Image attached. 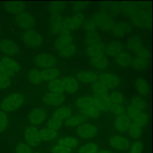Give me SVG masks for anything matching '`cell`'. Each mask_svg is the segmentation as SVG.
Masks as SVG:
<instances>
[{"label": "cell", "mask_w": 153, "mask_h": 153, "mask_svg": "<svg viewBox=\"0 0 153 153\" xmlns=\"http://www.w3.org/2000/svg\"><path fill=\"white\" fill-rule=\"evenodd\" d=\"M24 137L26 144L32 147L37 146L41 141L39 130L33 126H29L25 129Z\"/></svg>", "instance_id": "obj_13"}, {"label": "cell", "mask_w": 153, "mask_h": 153, "mask_svg": "<svg viewBox=\"0 0 153 153\" xmlns=\"http://www.w3.org/2000/svg\"><path fill=\"white\" fill-rule=\"evenodd\" d=\"M4 8L7 12L16 15L25 11L26 5L22 1H8L4 4Z\"/></svg>", "instance_id": "obj_26"}, {"label": "cell", "mask_w": 153, "mask_h": 153, "mask_svg": "<svg viewBox=\"0 0 153 153\" xmlns=\"http://www.w3.org/2000/svg\"><path fill=\"white\" fill-rule=\"evenodd\" d=\"M20 65L14 59L4 57L0 60V72L11 78L20 71Z\"/></svg>", "instance_id": "obj_9"}, {"label": "cell", "mask_w": 153, "mask_h": 153, "mask_svg": "<svg viewBox=\"0 0 153 153\" xmlns=\"http://www.w3.org/2000/svg\"><path fill=\"white\" fill-rule=\"evenodd\" d=\"M100 42H102L101 36L97 30L86 32L84 38V43L85 47Z\"/></svg>", "instance_id": "obj_31"}, {"label": "cell", "mask_w": 153, "mask_h": 153, "mask_svg": "<svg viewBox=\"0 0 153 153\" xmlns=\"http://www.w3.org/2000/svg\"><path fill=\"white\" fill-rule=\"evenodd\" d=\"M67 3L64 1H52L48 5V11L51 16L62 14L66 10Z\"/></svg>", "instance_id": "obj_27"}, {"label": "cell", "mask_w": 153, "mask_h": 153, "mask_svg": "<svg viewBox=\"0 0 153 153\" xmlns=\"http://www.w3.org/2000/svg\"><path fill=\"white\" fill-rule=\"evenodd\" d=\"M130 103L135 106L143 111H145L147 106L146 101L142 97L137 96L133 97L130 100Z\"/></svg>", "instance_id": "obj_46"}, {"label": "cell", "mask_w": 153, "mask_h": 153, "mask_svg": "<svg viewBox=\"0 0 153 153\" xmlns=\"http://www.w3.org/2000/svg\"><path fill=\"white\" fill-rule=\"evenodd\" d=\"M22 38L25 44L31 48H37L41 47L44 40L42 34L33 29L25 30Z\"/></svg>", "instance_id": "obj_7"}, {"label": "cell", "mask_w": 153, "mask_h": 153, "mask_svg": "<svg viewBox=\"0 0 153 153\" xmlns=\"http://www.w3.org/2000/svg\"><path fill=\"white\" fill-rule=\"evenodd\" d=\"M33 153H41V152H38V151H36V152H33Z\"/></svg>", "instance_id": "obj_58"}, {"label": "cell", "mask_w": 153, "mask_h": 153, "mask_svg": "<svg viewBox=\"0 0 153 153\" xmlns=\"http://www.w3.org/2000/svg\"><path fill=\"white\" fill-rule=\"evenodd\" d=\"M82 26L83 29L86 32L96 31L97 28L93 20V19L91 17L90 18H85L83 22Z\"/></svg>", "instance_id": "obj_48"}, {"label": "cell", "mask_w": 153, "mask_h": 153, "mask_svg": "<svg viewBox=\"0 0 153 153\" xmlns=\"http://www.w3.org/2000/svg\"><path fill=\"white\" fill-rule=\"evenodd\" d=\"M87 118L81 114L74 115L69 117L66 119L64 123L65 126L67 127H74L80 126L81 124L85 123Z\"/></svg>", "instance_id": "obj_30"}, {"label": "cell", "mask_w": 153, "mask_h": 153, "mask_svg": "<svg viewBox=\"0 0 153 153\" xmlns=\"http://www.w3.org/2000/svg\"><path fill=\"white\" fill-rule=\"evenodd\" d=\"M149 59H147L143 57H133L131 66L133 68L136 70H143L146 68L149 63Z\"/></svg>", "instance_id": "obj_38"}, {"label": "cell", "mask_w": 153, "mask_h": 153, "mask_svg": "<svg viewBox=\"0 0 153 153\" xmlns=\"http://www.w3.org/2000/svg\"><path fill=\"white\" fill-rule=\"evenodd\" d=\"M76 78L84 83L92 84L98 81L99 75L90 70H81L77 72Z\"/></svg>", "instance_id": "obj_22"}, {"label": "cell", "mask_w": 153, "mask_h": 153, "mask_svg": "<svg viewBox=\"0 0 153 153\" xmlns=\"http://www.w3.org/2000/svg\"><path fill=\"white\" fill-rule=\"evenodd\" d=\"M109 111H111L114 115L118 116V115L125 114L126 108L123 106V105L112 104V105L110 108Z\"/></svg>", "instance_id": "obj_53"}, {"label": "cell", "mask_w": 153, "mask_h": 153, "mask_svg": "<svg viewBox=\"0 0 153 153\" xmlns=\"http://www.w3.org/2000/svg\"><path fill=\"white\" fill-rule=\"evenodd\" d=\"M63 124V122L62 120L51 117L47 120L46 123V127L51 130L57 131L62 127Z\"/></svg>", "instance_id": "obj_45"}, {"label": "cell", "mask_w": 153, "mask_h": 153, "mask_svg": "<svg viewBox=\"0 0 153 153\" xmlns=\"http://www.w3.org/2000/svg\"><path fill=\"white\" fill-rule=\"evenodd\" d=\"M109 144L113 148L120 151L126 150L130 146L128 139L118 134L114 135L111 137Z\"/></svg>", "instance_id": "obj_20"}, {"label": "cell", "mask_w": 153, "mask_h": 153, "mask_svg": "<svg viewBox=\"0 0 153 153\" xmlns=\"http://www.w3.org/2000/svg\"><path fill=\"white\" fill-rule=\"evenodd\" d=\"M91 18L94 22L97 27L104 32H111L115 23L109 13L101 10L93 14Z\"/></svg>", "instance_id": "obj_6"}, {"label": "cell", "mask_w": 153, "mask_h": 153, "mask_svg": "<svg viewBox=\"0 0 153 153\" xmlns=\"http://www.w3.org/2000/svg\"><path fill=\"white\" fill-rule=\"evenodd\" d=\"M127 131L129 136L133 139L139 138L142 134V127L133 122L130 124Z\"/></svg>", "instance_id": "obj_43"}, {"label": "cell", "mask_w": 153, "mask_h": 153, "mask_svg": "<svg viewBox=\"0 0 153 153\" xmlns=\"http://www.w3.org/2000/svg\"><path fill=\"white\" fill-rule=\"evenodd\" d=\"M75 105L78 109L87 106H93V96H83L79 97L76 100Z\"/></svg>", "instance_id": "obj_40"}, {"label": "cell", "mask_w": 153, "mask_h": 153, "mask_svg": "<svg viewBox=\"0 0 153 153\" xmlns=\"http://www.w3.org/2000/svg\"><path fill=\"white\" fill-rule=\"evenodd\" d=\"M102 106V108H103V112H106L109 111L110 108L112 105V102L110 100L109 94H102V95H99V96H97Z\"/></svg>", "instance_id": "obj_47"}, {"label": "cell", "mask_w": 153, "mask_h": 153, "mask_svg": "<svg viewBox=\"0 0 153 153\" xmlns=\"http://www.w3.org/2000/svg\"><path fill=\"white\" fill-rule=\"evenodd\" d=\"M16 153H33L30 147L23 142L19 143L16 146Z\"/></svg>", "instance_id": "obj_55"}, {"label": "cell", "mask_w": 153, "mask_h": 153, "mask_svg": "<svg viewBox=\"0 0 153 153\" xmlns=\"http://www.w3.org/2000/svg\"><path fill=\"white\" fill-rule=\"evenodd\" d=\"M0 51L7 56H14L19 53L20 48L14 41L4 39L0 40Z\"/></svg>", "instance_id": "obj_15"}, {"label": "cell", "mask_w": 153, "mask_h": 153, "mask_svg": "<svg viewBox=\"0 0 153 153\" xmlns=\"http://www.w3.org/2000/svg\"><path fill=\"white\" fill-rule=\"evenodd\" d=\"M74 43V38L71 33H60L55 39L53 47L56 51Z\"/></svg>", "instance_id": "obj_19"}, {"label": "cell", "mask_w": 153, "mask_h": 153, "mask_svg": "<svg viewBox=\"0 0 153 153\" xmlns=\"http://www.w3.org/2000/svg\"><path fill=\"white\" fill-rule=\"evenodd\" d=\"M25 96L21 93H14L5 97L0 103L2 111L12 112L19 108L24 103Z\"/></svg>", "instance_id": "obj_4"}, {"label": "cell", "mask_w": 153, "mask_h": 153, "mask_svg": "<svg viewBox=\"0 0 153 153\" xmlns=\"http://www.w3.org/2000/svg\"><path fill=\"white\" fill-rule=\"evenodd\" d=\"M76 46L75 43L68 45L59 50L57 52L60 57L62 59H70L73 57L76 52Z\"/></svg>", "instance_id": "obj_32"}, {"label": "cell", "mask_w": 153, "mask_h": 153, "mask_svg": "<svg viewBox=\"0 0 153 153\" xmlns=\"http://www.w3.org/2000/svg\"><path fill=\"white\" fill-rule=\"evenodd\" d=\"M27 78L29 82L34 85H38L43 81L41 71L36 68H33L29 71Z\"/></svg>", "instance_id": "obj_34"}, {"label": "cell", "mask_w": 153, "mask_h": 153, "mask_svg": "<svg viewBox=\"0 0 153 153\" xmlns=\"http://www.w3.org/2000/svg\"><path fill=\"white\" fill-rule=\"evenodd\" d=\"M99 151V146L96 143L88 142L78 149V153H97Z\"/></svg>", "instance_id": "obj_42"}, {"label": "cell", "mask_w": 153, "mask_h": 153, "mask_svg": "<svg viewBox=\"0 0 153 153\" xmlns=\"http://www.w3.org/2000/svg\"><path fill=\"white\" fill-rule=\"evenodd\" d=\"M148 121L149 115L146 112L143 111L134 121H133V122L142 127L147 124Z\"/></svg>", "instance_id": "obj_50"}, {"label": "cell", "mask_w": 153, "mask_h": 153, "mask_svg": "<svg viewBox=\"0 0 153 153\" xmlns=\"http://www.w3.org/2000/svg\"><path fill=\"white\" fill-rule=\"evenodd\" d=\"M98 81L108 90L114 89L120 84L119 78L116 75L109 72H103L99 75Z\"/></svg>", "instance_id": "obj_14"}, {"label": "cell", "mask_w": 153, "mask_h": 153, "mask_svg": "<svg viewBox=\"0 0 153 153\" xmlns=\"http://www.w3.org/2000/svg\"><path fill=\"white\" fill-rule=\"evenodd\" d=\"M8 118L5 112L0 111V133L4 131L7 127Z\"/></svg>", "instance_id": "obj_54"}, {"label": "cell", "mask_w": 153, "mask_h": 153, "mask_svg": "<svg viewBox=\"0 0 153 153\" xmlns=\"http://www.w3.org/2000/svg\"><path fill=\"white\" fill-rule=\"evenodd\" d=\"M97 153H112L111 151L108 149H102L100 151H99Z\"/></svg>", "instance_id": "obj_57"}, {"label": "cell", "mask_w": 153, "mask_h": 153, "mask_svg": "<svg viewBox=\"0 0 153 153\" xmlns=\"http://www.w3.org/2000/svg\"><path fill=\"white\" fill-rule=\"evenodd\" d=\"M43 81L50 82L54 79H57L60 75V71L58 68L53 67L41 71Z\"/></svg>", "instance_id": "obj_28"}, {"label": "cell", "mask_w": 153, "mask_h": 153, "mask_svg": "<svg viewBox=\"0 0 153 153\" xmlns=\"http://www.w3.org/2000/svg\"><path fill=\"white\" fill-rule=\"evenodd\" d=\"M62 80L64 91L69 94H74L78 91L79 85L76 77L69 75L64 77Z\"/></svg>", "instance_id": "obj_21"}, {"label": "cell", "mask_w": 153, "mask_h": 153, "mask_svg": "<svg viewBox=\"0 0 153 153\" xmlns=\"http://www.w3.org/2000/svg\"><path fill=\"white\" fill-rule=\"evenodd\" d=\"M121 11L130 19L132 25L140 29L149 28L151 24V13L149 10L140 8L137 2H123Z\"/></svg>", "instance_id": "obj_1"}, {"label": "cell", "mask_w": 153, "mask_h": 153, "mask_svg": "<svg viewBox=\"0 0 153 153\" xmlns=\"http://www.w3.org/2000/svg\"><path fill=\"white\" fill-rule=\"evenodd\" d=\"M104 49L105 44L102 42L85 47V54L91 66L96 69L103 70L108 66L109 60Z\"/></svg>", "instance_id": "obj_2"}, {"label": "cell", "mask_w": 153, "mask_h": 153, "mask_svg": "<svg viewBox=\"0 0 153 153\" xmlns=\"http://www.w3.org/2000/svg\"><path fill=\"white\" fill-rule=\"evenodd\" d=\"M88 1H76L74 2L72 5V8L75 13H82L86 10L89 5Z\"/></svg>", "instance_id": "obj_49"}, {"label": "cell", "mask_w": 153, "mask_h": 153, "mask_svg": "<svg viewBox=\"0 0 153 153\" xmlns=\"http://www.w3.org/2000/svg\"><path fill=\"white\" fill-rule=\"evenodd\" d=\"M41 140L48 142L55 139L58 136L57 131L53 130L48 128H43L39 130Z\"/></svg>", "instance_id": "obj_35"}, {"label": "cell", "mask_w": 153, "mask_h": 153, "mask_svg": "<svg viewBox=\"0 0 153 153\" xmlns=\"http://www.w3.org/2000/svg\"><path fill=\"white\" fill-rule=\"evenodd\" d=\"M48 88L50 92L54 93H63L64 88L62 80L60 79H54L48 84Z\"/></svg>", "instance_id": "obj_39"}, {"label": "cell", "mask_w": 153, "mask_h": 153, "mask_svg": "<svg viewBox=\"0 0 153 153\" xmlns=\"http://www.w3.org/2000/svg\"><path fill=\"white\" fill-rule=\"evenodd\" d=\"M14 22L19 28L24 30L32 29L36 25V20L33 16L25 11L15 15Z\"/></svg>", "instance_id": "obj_10"}, {"label": "cell", "mask_w": 153, "mask_h": 153, "mask_svg": "<svg viewBox=\"0 0 153 153\" xmlns=\"http://www.w3.org/2000/svg\"><path fill=\"white\" fill-rule=\"evenodd\" d=\"M91 90L95 96H99L108 94V89L105 87L99 81H97L91 84Z\"/></svg>", "instance_id": "obj_41"}, {"label": "cell", "mask_w": 153, "mask_h": 153, "mask_svg": "<svg viewBox=\"0 0 153 153\" xmlns=\"http://www.w3.org/2000/svg\"><path fill=\"white\" fill-rule=\"evenodd\" d=\"M132 26L130 23L120 21L115 23L111 32L114 36L122 37L132 31Z\"/></svg>", "instance_id": "obj_16"}, {"label": "cell", "mask_w": 153, "mask_h": 153, "mask_svg": "<svg viewBox=\"0 0 153 153\" xmlns=\"http://www.w3.org/2000/svg\"><path fill=\"white\" fill-rule=\"evenodd\" d=\"M131 123V120L125 113L117 116L114 120V127L117 131L125 132L128 130Z\"/></svg>", "instance_id": "obj_25"}, {"label": "cell", "mask_w": 153, "mask_h": 153, "mask_svg": "<svg viewBox=\"0 0 153 153\" xmlns=\"http://www.w3.org/2000/svg\"><path fill=\"white\" fill-rule=\"evenodd\" d=\"M72 149L59 144L53 146L50 149L51 153H72Z\"/></svg>", "instance_id": "obj_51"}, {"label": "cell", "mask_w": 153, "mask_h": 153, "mask_svg": "<svg viewBox=\"0 0 153 153\" xmlns=\"http://www.w3.org/2000/svg\"><path fill=\"white\" fill-rule=\"evenodd\" d=\"M47 117V111L42 108H36L32 109L27 114L28 121L33 126L42 124Z\"/></svg>", "instance_id": "obj_12"}, {"label": "cell", "mask_w": 153, "mask_h": 153, "mask_svg": "<svg viewBox=\"0 0 153 153\" xmlns=\"http://www.w3.org/2000/svg\"><path fill=\"white\" fill-rule=\"evenodd\" d=\"M64 17L62 14L51 16L48 22V28L52 35H59L61 33Z\"/></svg>", "instance_id": "obj_18"}, {"label": "cell", "mask_w": 153, "mask_h": 153, "mask_svg": "<svg viewBox=\"0 0 153 153\" xmlns=\"http://www.w3.org/2000/svg\"><path fill=\"white\" fill-rule=\"evenodd\" d=\"M35 65L42 69L56 67L58 63L57 57L50 53L42 52L33 57Z\"/></svg>", "instance_id": "obj_8"}, {"label": "cell", "mask_w": 153, "mask_h": 153, "mask_svg": "<svg viewBox=\"0 0 153 153\" xmlns=\"http://www.w3.org/2000/svg\"><path fill=\"white\" fill-rule=\"evenodd\" d=\"M109 96L112 104L123 105L125 102L124 96L121 92L114 91L109 94Z\"/></svg>", "instance_id": "obj_44"}, {"label": "cell", "mask_w": 153, "mask_h": 153, "mask_svg": "<svg viewBox=\"0 0 153 153\" xmlns=\"http://www.w3.org/2000/svg\"><path fill=\"white\" fill-rule=\"evenodd\" d=\"M11 84V78L0 72V89L4 90L10 87Z\"/></svg>", "instance_id": "obj_52"}, {"label": "cell", "mask_w": 153, "mask_h": 153, "mask_svg": "<svg viewBox=\"0 0 153 153\" xmlns=\"http://www.w3.org/2000/svg\"><path fill=\"white\" fill-rule=\"evenodd\" d=\"M123 51L122 43L117 40H113L105 44L104 53L105 55L109 57H115L118 53Z\"/></svg>", "instance_id": "obj_23"}, {"label": "cell", "mask_w": 153, "mask_h": 153, "mask_svg": "<svg viewBox=\"0 0 153 153\" xmlns=\"http://www.w3.org/2000/svg\"><path fill=\"white\" fill-rule=\"evenodd\" d=\"M133 57L131 54L126 51H122L114 57L115 63L120 67L126 68L131 66L133 62Z\"/></svg>", "instance_id": "obj_24"}, {"label": "cell", "mask_w": 153, "mask_h": 153, "mask_svg": "<svg viewBox=\"0 0 153 153\" xmlns=\"http://www.w3.org/2000/svg\"><path fill=\"white\" fill-rule=\"evenodd\" d=\"M57 144L73 149L76 147V146L78 145V140L77 138L74 136H68L59 139L57 140Z\"/></svg>", "instance_id": "obj_37"}, {"label": "cell", "mask_w": 153, "mask_h": 153, "mask_svg": "<svg viewBox=\"0 0 153 153\" xmlns=\"http://www.w3.org/2000/svg\"><path fill=\"white\" fill-rule=\"evenodd\" d=\"M143 144L140 141H136L130 146L129 153H142Z\"/></svg>", "instance_id": "obj_56"}, {"label": "cell", "mask_w": 153, "mask_h": 153, "mask_svg": "<svg viewBox=\"0 0 153 153\" xmlns=\"http://www.w3.org/2000/svg\"><path fill=\"white\" fill-rule=\"evenodd\" d=\"M65 100V96L63 93H54L48 92L45 94L43 98V103L47 106H56L62 104Z\"/></svg>", "instance_id": "obj_17"}, {"label": "cell", "mask_w": 153, "mask_h": 153, "mask_svg": "<svg viewBox=\"0 0 153 153\" xmlns=\"http://www.w3.org/2000/svg\"><path fill=\"white\" fill-rule=\"evenodd\" d=\"M126 47L131 52L135 54L137 57H143L150 59V51L146 47L141 38L137 35H134L130 37L126 42Z\"/></svg>", "instance_id": "obj_5"}, {"label": "cell", "mask_w": 153, "mask_h": 153, "mask_svg": "<svg viewBox=\"0 0 153 153\" xmlns=\"http://www.w3.org/2000/svg\"><path fill=\"white\" fill-rule=\"evenodd\" d=\"M76 133L80 138L88 139L93 138L97 135L98 129L97 127L92 123H84L78 126L76 130Z\"/></svg>", "instance_id": "obj_11"}, {"label": "cell", "mask_w": 153, "mask_h": 153, "mask_svg": "<svg viewBox=\"0 0 153 153\" xmlns=\"http://www.w3.org/2000/svg\"><path fill=\"white\" fill-rule=\"evenodd\" d=\"M80 114L88 118H97L100 115V112L93 106H87L78 109Z\"/></svg>", "instance_id": "obj_36"}, {"label": "cell", "mask_w": 153, "mask_h": 153, "mask_svg": "<svg viewBox=\"0 0 153 153\" xmlns=\"http://www.w3.org/2000/svg\"><path fill=\"white\" fill-rule=\"evenodd\" d=\"M85 19L82 13H74V14L64 17L61 33H71L80 28Z\"/></svg>", "instance_id": "obj_3"}, {"label": "cell", "mask_w": 153, "mask_h": 153, "mask_svg": "<svg viewBox=\"0 0 153 153\" xmlns=\"http://www.w3.org/2000/svg\"><path fill=\"white\" fill-rule=\"evenodd\" d=\"M73 114V111L71 108L67 106H62L56 109L52 114L53 118L63 120L68 119Z\"/></svg>", "instance_id": "obj_29"}, {"label": "cell", "mask_w": 153, "mask_h": 153, "mask_svg": "<svg viewBox=\"0 0 153 153\" xmlns=\"http://www.w3.org/2000/svg\"><path fill=\"white\" fill-rule=\"evenodd\" d=\"M135 87L137 91L142 96H146L149 93V85L143 78H138L135 81Z\"/></svg>", "instance_id": "obj_33"}]
</instances>
